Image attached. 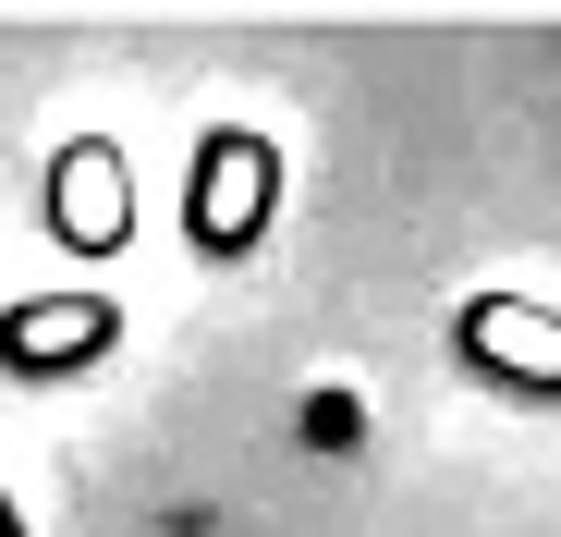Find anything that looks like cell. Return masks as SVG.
<instances>
[{
    "label": "cell",
    "instance_id": "1",
    "mask_svg": "<svg viewBox=\"0 0 561 537\" xmlns=\"http://www.w3.org/2000/svg\"><path fill=\"white\" fill-rule=\"evenodd\" d=\"M0 537H25V513H13V501H0Z\"/></svg>",
    "mask_w": 561,
    "mask_h": 537
}]
</instances>
